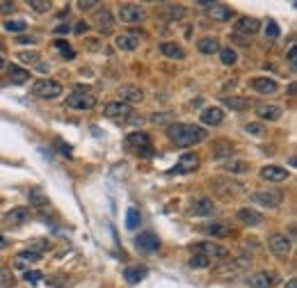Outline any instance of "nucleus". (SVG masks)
Masks as SVG:
<instances>
[{"mask_svg": "<svg viewBox=\"0 0 297 288\" xmlns=\"http://www.w3.org/2000/svg\"><path fill=\"white\" fill-rule=\"evenodd\" d=\"M28 202H30V206H46L48 197L41 190H30V192H28Z\"/></svg>", "mask_w": 297, "mask_h": 288, "instance_id": "obj_36", "label": "nucleus"}, {"mask_svg": "<svg viewBox=\"0 0 297 288\" xmlns=\"http://www.w3.org/2000/svg\"><path fill=\"white\" fill-rule=\"evenodd\" d=\"M130 112H133V108L126 105L124 101H112L103 108V115L108 119H126V117H130Z\"/></svg>", "mask_w": 297, "mask_h": 288, "instance_id": "obj_16", "label": "nucleus"}, {"mask_svg": "<svg viewBox=\"0 0 297 288\" xmlns=\"http://www.w3.org/2000/svg\"><path fill=\"white\" fill-rule=\"evenodd\" d=\"M5 30L7 32H14V35H23V32L28 30V23L26 21H5Z\"/></svg>", "mask_w": 297, "mask_h": 288, "instance_id": "obj_37", "label": "nucleus"}, {"mask_svg": "<svg viewBox=\"0 0 297 288\" xmlns=\"http://www.w3.org/2000/svg\"><path fill=\"white\" fill-rule=\"evenodd\" d=\"M0 48H5V43H3V39H0Z\"/></svg>", "mask_w": 297, "mask_h": 288, "instance_id": "obj_59", "label": "nucleus"}, {"mask_svg": "<svg viewBox=\"0 0 297 288\" xmlns=\"http://www.w3.org/2000/svg\"><path fill=\"white\" fill-rule=\"evenodd\" d=\"M199 231L206 233V236H213V238H226L229 233H231V229L224 222H211V224H201Z\"/></svg>", "mask_w": 297, "mask_h": 288, "instance_id": "obj_22", "label": "nucleus"}, {"mask_svg": "<svg viewBox=\"0 0 297 288\" xmlns=\"http://www.w3.org/2000/svg\"><path fill=\"white\" fill-rule=\"evenodd\" d=\"M30 7L37 9V12H48V9H51V3H46V0H32Z\"/></svg>", "mask_w": 297, "mask_h": 288, "instance_id": "obj_49", "label": "nucleus"}, {"mask_svg": "<svg viewBox=\"0 0 297 288\" xmlns=\"http://www.w3.org/2000/svg\"><path fill=\"white\" fill-rule=\"evenodd\" d=\"M267 247H270V252L275 254V256L284 258L290 254L293 242H290V238L286 236V233H275V236H270V240H267Z\"/></svg>", "mask_w": 297, "mask_h": 288, "instance_id": "obj_8", "label": "nucleus"}, {"mask_svg": "<svg viewBox=\"0 0 297 288\" xmlns=\"http://www.w3.org/2000/svg\"><path fill=\"white\" fill-rule=\"evenodd\" d=\"M5 64H7V62H5V57H3V55H0V71H3V69H5Z\"/></svg>", "mask_w": 297, "mask_h": 288, "instance_id": "obj_58", "label": "nucleus"}, {"mask_svg": "<svg viewBox=\"0 0 297 288\" xmlns=\"http://www.w3.org/2000/svg\"><path fill=\"white\" fill-rule=\"evenodd\" d=\"M39 258H41V254H37V252H30V250H23V252H18L16 256H14L12 265L16 268V270H26L28 265H32V263H37Z\"/></svg>", "mask_w": 297, "mask_h": 288, "instance_id": "obj_20", "label": "nucleus"}, {"mask_svg": "<svg viewBox=\"0 0 297 288\" xmlns=\"http://www.w3.org/2000/svg\"><path fill=\"white\" fill-rule=\"evenodd\" d=\"M233 30H236L238 35L252 37V35H256V32L261 30V23L256 21V18H252V16H240L236 21V26H233Z\"/></svg>", "mask_w": 297, "mask_h": 288, "instance_id": "obj_17", "label": "nucleus"}, {"mask_svg": "<svg viewBox=\"0 0 297 288\" xmlns=\"http://www.w3.org/2000/svg\"><path fill=\"white\" fill-rule=\"evenodd\" d=\"M140 222H142V217H140L138 208H128V213H126V227H128V229H138Z\"/></svg>", "mask_w": 297, "mask_h": 288, "instance_id": "obj_39", "label": "nucleus"}, {"mask_svg": "<svg viewBox=\"0 0 297 288\" xmlns=\"http://www.w3.org/2000/svg\"><path fill=\"white\" fill-rule=\"evenodd\" d=\"M197 51L203 53V55H213V53L220 51V41L215 37H203L197 41Z\"/></svg>", "mask_w": 297, "mask_h": 288, "instance_id": "obj_29", "label": "nucleus"}, {"mask_svg": "<svg viewBox=\"0 0 297 288\" xmlns=\"http://www.w3.org/2000/svg\"><path fill=\"white\" fill-rule=\"evenodd\" d=\"M194 254H203L206 258H224L229 256V250L222 245H217V242L213 240H203V242H197V245H192Z\"/></svg>", "mask_w": 297, "mask_h": 288, "instance_id": "obj_7", "label": "nucleus"}, {"mask_svg": "<svg viewBox=\"0 0 297 288\" xmlns=\"http://www.w3.org/2000/svg\"><path fill=\"white\" fill-rule=\"evenodd\" d=\"M32 94L39 96V99H57L62 94V85L57 80H48V78H41L32 85Z\"/></svg>", "mask_w": 297, "mask_h": 288, "instance_id": "obj_4", "label": "nucleus"}, {"mask_svg": "<svg viewBox=\"0 0 297 288\" xmlns=\"http://www.w3.org/2000/svg\"><path fill=\"white\" fill-rule=\"evenodd\" d=\"M252 199L265 208H277L284 204V192L281 190H256L252 192Z\"/></svg>", "mask_w": 297, "mask_h": 288, "instance_id": "obj_5", "label": "nucleus"}, {"mask_svg": "<svg viewBox=\"0 0 297 288\" xmlns=\"http://www.w3.org/2000/svg\"><path fill=\"white\" fill-rule=\"evenodd\" d=\"M94 26L99 28L101 32H110L112 28H115V18H112L110 9H99V12L94 14Z\"/></svg>", "mask_w": 297, "mask_h": 288, "instance_id": "obj_24", "label": "nucleus"}, {"mask_svg": "<svg viewBox=\"0 0 297 288\" xmlns=\"http://www.w3.org/2000/svg\"><path fill=\"white\" fill-rule=\"evenodd\" d=\"M99 3H94V0H87V3H78V7L80 9H89V7H96Z\"/></svg>", "mask_w": 297, "mask_h": 288, "instance_id": "obj_54", "label": "nucleus"}, {"mask_svg": "<svg viewBox=\"0 0 297 288\" xmlns=\"http://www.w3.org/2000/svg\"><path fill=\"white\" fill-rule=\"evenodd\" d=\"M252 90H256L259 94H275L277 90H279V85H277L275 78H267V76H259L252 80Z\"/></svg>", "mask_w": 297, "mask_h": 288, "instance_id": "obj_18", "label": "nucleus"}, {"mask_svg": "<svg viewBox=\"0 0 297 288\" xmlns=\"http://www.w3.org/2000/svg\"><path fill=\"white\" fill-rule=\"evenodd\" d=\"M190 215H194V217H211V215H215V204H213V199H208V197L194 199V202L190 204Z\"/></svg>", "mask_w": 297, "mask_h": 288, "instance_id": "obj_11", "label": "nucleus"}, {"mask_svg": "<svg viewBox=\"0 0 297 288\" xmlns=\"http://www.w3.org/2000/svg\"><path fill=\"white\" fill-rule=\"evenodd\" d=\"M172 112H155V115H151V124L160 126V124H167L169 119H172Z\"/></svg>", "mask_w": 297, "mask_h": 288, "instance_id": "obj_46", "label": "nucleus"}, {"mask_svg": "<svg viewBox=\"0 0 297 288\" xmlns=\"http://www.w3.org/2000/svg\"><path fill=\"white\" fill-rule=\"evenodd\" d=\"M126 149L133 151L140 158H153V144H151L149 133H144V130L130 133L128 138H126Z\"/></svg>", "mask_w": 297, "mask_h": 288, "instance_id": "obj_2", "label": "nucleus"}, {"mask_svg": "<svg viewBox=\"0 0 297 288\" xmlns=\"http://www.w3.org/2000/svg\"><path fill=\"white\" fill-rule=\"evenodd\" d=\"M160 53H163L165 57H172V60H183V57H186V51H183V48L178 46L176 41H165V43H160Z\"/></svg>", "mask_w": 297, "mask_h": 288, "instance_id": "obj_28", "label": "nucleus"}, {"mask_svg": "<svg viewBox=\"0 0 297 288\" xmlns=\"http://www.w3.org/2000/svg\"><path fill=\"white\" fill-rule=\"evenodd\" d=\"M66 105L74 108V110H94L96 108V96L89 94V92H85V90H78L66 99Z\"/></svg>", "mask_w": 297, "mask_h": 288, "instance_id": "obj_6", "label": "nucleus"}, {"mask_svg": "<svg viewBox=\"0 0 297 288\" xmlns=\"http://www.w3.org/2000/svg\"><path fill=\"white\" fill-rule=\"evenodd\" d=\"M135 247H138L142 254H155L160 250V240H158L155 233L144 231V233H140V236L135 238Z\"/></svg>", "mask_w": 297, "mask_h": 288, "instance_id": "obj_10", "label": "nucleus"}, {"mask_svg": "<svg viewBox=\"0 0 297 288\" xmlns=\"http://www.w3.org/2000/svg\"><path fill=\"white\" fill-rule=\"evenodd\" d=\"M41 279H43V275L39 270H28L26 272V281H28V284H39Z\"/></svg>", "mask_w": 297, "mask_h": 288, "instance_id": "obj_48", "label": "nucleus"}, {"mask_svg": "<svg viewBox=\"0 0 297 288\" xmlns=\"http://www.w3.org/2000/svg\"><path fill=\"white\" fill-rule=\"evenodd\" d=\"M48 247H51V245H48V240H43V238H35V240L28 242V250H30V252H37V254L46 252Z\"/></svg>", "mask_w": 297, "mask_h": 288, "instance_id": "obj_43", "label": "nucleus"}, {"mask_svg": "<svg viewBox=\"0 0 297 288\" xmlns=\"http://www.w3.org/2000/svg\"><path fill=\"white\" fill-rule=\"evenodd\" d=\"M245 284L249 288H275L277 286V275H272V272H254V275H249L245 279Z\"/></svg>", "mask_w": 297, "mask_h": 288, "instance_id": "obj_13", "label": "nucleus"}, {"mask_svg": "<svg viewBox=\"0 0 297 288\" xmlns=\"http://www.w3.org/2000/svg\"><path fill=\"white\" fill-rule=\"evenodd\" d=\"M115 43L119 51H135L140 46V39H138V35H119L115 39Z\"/></svg>", "mask_w": 297, "mask_h": 288, "instance_id": "obj_31", "label": "nucleus"}, {"mask_svg": "<svg viewBox=\"0 0 297 288\" xmlns=\"http://www.w3.org/2000/svg\"><path fill=\"white\" fill-rule=\"evenodd\" d=\"M119 96L124 99L126 105H130V103H142V101H144V92L140 90V87H135V85H124L119 90Z\"/></svg>", "mask_w": 297, "mask_h": 288, "instance_id": "obj_21", "label": "nucleus"}, {"mask_svg": "<svg viewBox=\"0 0 297 288\" xmlns=\"http://www.w3.org/2000/svg\"><path fill=\"white\" fill-rule=\"evenodd\" d=\"M119 18L124 23H140L144 18V9L140 5H133V3H124L119 5Z\"/></svg>", "mask_w": 297, "mask_h": 288, "instance_id": "obj_12", "label": "nucleus"}, {"mask_svg": "<svg viewBox=\"0 0 297 288\" xmlns=\"http://www.w3.org/2000/svg\"><path fill=\"white\" fill-rule=\"evenodd\" d=\"M183 16H186V7H183V5H169L167 7L169 21H176V18H183Z\"/></svg>", "mask_w": 297, "mask_h": 288, "instance_id": "obj_42", "label": "nucleus"}, {"mask_svg": "<svg viewBox=\"0 0 297 288\" xmlns=\"http://www.w3.org/2000/svg\"><path fill=\"white\" fill-rule=\"evenodd\" d=\"M279 35H281V30H279V26H277V21H272V18H270V21L265 23V37L267 39H277Z\"/></svg>", "mask_w": 297, "mask_h": 288, "instance_id": "obj_45", "label": "nucleus"}, {"mask_svg": "<svg viewBox=\"0 0 297 288\" xmlns=\"http://www.w3.org/2000/svg\"><path fill=\"white\" fill-rule=\"evenodd\" d=\"M74 30H76V35H85V32L89 30V26H87L85 21H80V23H76V28H74Z\"/></svg>", "mask_w": 297, "mask_h": 288, "instance_id": "obj_52", "label": "nucleus"}, {"mask_svg": "<svg viewBox=\"0 0 297 288\" xmlns=\"http://www.w3.org/2000/svg\"><path fill=\"white\" fill-rule=\"evenodd\" d=\"M226 172H231V174H245V172H249V163H245V160H229V163H226Z\"/></svg>", "mask_w": 297, "mask_h": 288, "instance_id": "obj_34", "label": "nucleus"}, {"mask_svg": "<svg viewBox=\"0 0 297 288\" xmlns=\"http://www.w3.org/2000/svg\"><path fill=\"white\" fill-rule=\"evenodd\" d=\"M0 286H5V288L16 286V279H14L12 270H7V268H0Z\"/></svg>", "mask_w": 297, "mask_h": 288, "instance_id": "obj_40", "label": "nucleus"}, {"mask_svg": "<svg viewBox=\"0 0 297 288\" xmlns=\"http://www.w3.org/2000/svg\"><path fill=\"white\" fill-rule=\"evenodd\" d=\"M288 62H290V64H293V67H295V48H293V46L288 48Z\"/></svg>", "mask_w": 297, "mask_h": 288, "instance_id": "obj_55", "label": "nucleus"}, {"mask_svg": "<svg viewBox=\"0 0 297 288\" xmlns=\"http://www.w3.org/2000/svg\"><path fill=\"white\" fill-rule=\"evenodd\" d=\"M5 247H9V240H7V236L0 233V250H5Z\"/></svg>", "mask_w": 297, "mask_h": 288, "instance_id": "obj_56", "label": "nucleus"}, {"mask_svg": "<svg viewBox=\"0 0 297 288\" xmlns=\"http://www.w3.org/2000/svg\"><path fill=\"white\" fill-rule=\"evenodd\" d=\"M211 265V258H206L203 254H194L192 258H190V268L192 270H203V268Z\"/></svg>", "mask_w": 297, "mask_h": 288, "instance_id": "obj_38", "label": "nucleus"}, {"mask_svg": "<svg viewBox=\"0 0 297 288\" xmlns=\"http://www.w3.org/2000/svg\"><path fill=\"white\" fill-rule=\"evenodd\" d=\"M290 172L286 167H279V165H265L261 167V179L263 181H270V183H284L288 181Z\"/></svg>", "mask_w": 297, "mask_h": 288, "instance_id": "obj_14", "label": "nucleus"}, {"mask_svg": "<svg viewBox=\"0 0 297 288\" xmlns=\"http://www.w3.org/2000/svg\"><path fill=\"white\" fill-rule=\"evenodd\" d=\"M55 48H57V51H60L64 57H69V60H74V57H76V53L69 48V41H64V39H57V41H55Z\"/></svg>", "mask_w": 297, "mask_h": 288, "instance_id": "obj_44", "label": "nucleus"}, {"mask_svg": "<svg viewBox=\"0 0 297 288\" xmlns=\"http://www.w3.org/2000/svg\"><path fill=\"white\" fill-rule=\"evenodd\" d=\"M18 60L26 62V64H39V62H41V55L35 51H23V53H18Z\"/></svg>", "mask_w": 297, "mask_h": 288, "instance_id": "obj_41", "label": "nucleus"}, {"mask_svg": "<svg viewBox=\"0 0 297 288\" xmlns=\"http://www.w3.org/2000/svg\"><path fill=\"white\" fill-rule=\"evenodd\" d=\"M28 80H30V71L21 69V67H16V64L9 67V82H12V85H26Z\"/></svg>", "mask_w": 297, "mask_h": 288, "instance_id": "obj_30", "label": "nucleus"}, {"mask_svg": "<svg viewBox=\"0 0 297 288\" xmlns=\"http://www.w3.org/2000/svg\"><path fill=\"white\" fill-rule=\"evenodd\" d=\"M281 112H284V110H281L279 105H270V103L256 105V115H259V119H263V121H275V119H279Z\"/></svg>", "mask_w": 297, "mask_h": 288, "instance_id": "obj_25", "label": "nucleus"}, {"mask_svg": "<svg viewBox=\"0 0 297 288\" xmlns=\"http://www.w3.org/2000/svg\"><path fill=\"white\" fill-rule=\"evenodd\" d=\"M55 146L60 149V153L64 156V158H74V156H71V146H69V144H64L62 140H55Z\"/></svg>", "mask_w": 297, "mask_h": 288, "instance_id": "obj_50", "label": "nucleus"}, {"mask_svg": "<svg viewBox=\"0 0 297 288\" xmlns=\"http://www.w3.org/2000/svg\"><path fill=\"white\" fill-rule=\"evenodd\" d=\"M69 30H71V28H69V26H64V23H60V26L55 28L57 35H69Z\"/></svg>", "mask_w": 297, "mask_h": 288, "instance_id": "obj_53", "label": "nucleus"}, {"mask_svg": "<svg viewBox=\"0 0 297 288\" xmlns=\"http://www.w3.org/2000/svg\"><path fill=\"white\" fill-rule=\"evenodd\" d=\"M245 130L249 135H256V138H263V135H265V126L263 124H247Z\"/></svg>", "mask_w": 297, "mask_h": 288, "instance_id": "obj_47", "label": "nucleus"}, {"mask_svg": "<svg viewBox=\"0 0 297 288\" xmlns=\"http://www.w3.org/2000/svg\"><path fill=\"white\" fill-rule=\"evenodd\" d=\"M147 275H149V270H147L144 265H128V268L124 270L126 284H140V281H142Z\"/></svg>", "mask_w": 297, "mask_h": 288, "instance_id": "obj_26", "label": "nucleus"}, {"mask_svg": "<svg viewBox=\"0 0 297 288\" xmlns=\"http://www.w3.org/2000/svg\"><path fill=\"white\" fill-rule=\"evenodd\" d=\"M199 119L203 121L206 126H220L224 121V110L217 108V105H211V108H203L201 115H199Z\"/></svg>", "mask_w": 297, "mask_h": 288, "instance_id": "obj_19", "label": "nucleus"}, {"mask_svg": "<svg viewBox=\"0 0 297 288\" xmlns=\"http://www.w3.org/2000/svg\"><path fill=\"white\" fill-rule=\"evenodd\" d=\"M220 60H222V64H226V67H233L238 62V55H236V51H233V48H220Z\"/></svg>", "mask_w": 297, "mask_h": 288, "instance_id": "obj_35", "label": "nucleus"}, {"mask_svg": "<svg viewBox=\"0 0 297 288\" xmlns=\"http://www.w3.org/2000/svg\"><path fill=\"white\" fill-rule=\"evenodd\" d=\"M18 41H23V43H35V39H32V37H21Z\"/></svg>", "mask_w": 297, "mask_h": 288, "instance_id": "obj_57", "label": "nucleus"}, {"mask_svg": "<svg viewBox=\"0 0 297 288\" xmlns=\"http://www.w3.org/2000/svg\"><path fill=\"white\" fill-rule=\"evenodd\" d=\"M236 215L242 224H247V227H259V224H263V215L256 211H252V208H240Z\"/></svg>", "mask_w": 297, "mask_h": 288, "instance_id": "obj_27", "label": "nucleus"}, {"mask_svg": "<svg viewBox=\"0 0 297 288\" xmlns=\"http://www.w3.org/2000/svg\"><path fill=\"white\" fill-rule=\"evenodd\" d=\"M167 138L176 146L188 149V146L203 142L208 138V130L197 124H172V126H167Z\"/></svg>", "mask_w": 297, "mask_h": 288, "instance_id": "obj_1", "label": "nucleus"}, {"mask_svg": "<svg viewBox=\"0 0 297 288\" xmlns=\"http://www.w3.org/2000/svg\"><path fill=\"white\" fill-rule=\"evenodd\" d=\"M211 188L215 190V192H220L222 197H233V194L245 192V188H242L240 183H236V181H231V179H215L211 183Z\"/></svg>", "mask_w": 297, "mask_h": 288, "instance_id": "obj_9", "label": "nucleus"}, {"mask_svg": "<svg viewBox=\"0 0 297 288\" xmlns=\"http://www.w3.org/2000/svg\"><path fill=\"white\" fill-rule=\"evenodd\" d=\"M203 7H206L208 16L215 18V21H229V18H233V9L229 7V5H222V3H203Z\"/></svg>", "mask_w": 297, "mask_h": 288, "instance_id": "obj_15", "label": "nucleus"}, {"mask_svg": "<svg viewBox=\"0 0 297 288\" xmlns=\"http://www.w3.org/2000/svg\"><path fill=\"white\" fill-rule=\"evenodd\" d=\"M222 103L229 110H236V112H242L249 108V99H245V96H226V99H222Z\"/></svg>", "mask_w": 297, "mask_h": 288, "instance_id": "obj_32", "label": "nucleus"}, {"mask_svg": "<svg viewBox=\"0 0 297 288\" xmlns=\"http://www.w3.org/2000/svg\"><path fill=\"white\" fill-rule=\"evenodd\" d=\"M213 158L215 160H220V158H226V156H233V146L229 144V142H217L215 146H213Z\"/></svg>", "mask_w": 297, "mask_h": 288, "instance_id": "obj_33", "label": "nucleus"}, {"mask_svg": "<svg viewBox=\"0 0 297 288\" xmlns=\"http://www.w3.org/2000/svg\"><path fill=\"white\" fill-rule=\"evenodd\" d=\"M199 165H201L199 153H194V151H186V153L178 158V163L174 165L167 174H172V176H176V174H192L194 169H199Z\"/></svg>", "mask_w": 297, "mask_h": 288, "instance_id": "obj_3", "label": "nucleus"}, {"mask_svg": "<svg viewBox=\"0 0 297 288\" xmlns=\"http://www.w3.org/2000/svg\"><path fill=\"white\" fill-rule=\"evenodd\" d=\"M28 217H30V208L26 206H16L12 208V211L5 215V224H12V227H18V224L28 222Z\"/></svg>", "mask_w": 297, "mask_h": 288, "instance_id": "obj_23", "label": "nucleus"}, {"mask_svg": "<svg viewBox=\"0 0 297 288\" xmlns=\"http://www.w3.org/2000/svg\"><path fill=\"white\" fill-rule=\"evenodd\" d=\"M14 9H16L14 3H0V14H9V12H14Z\"/></svg>", "mask_w": 297, "mask_h": 288, "instance_id": "obj_51", "label": "nucleus"}]
</instances>
